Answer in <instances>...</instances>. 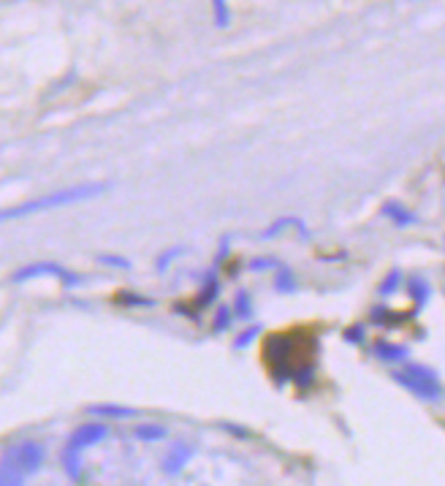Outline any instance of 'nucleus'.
<instances>
[{
    "label": "nucleus",
    "mask_w": 445,
    "mask_h": 486,
    "mask_svg": "<svg viewBox=\"0 0 445 486\" xmlns=\"http://www.w3.org/2000/svg\"><path fill=\"white\" fill-rule=\"evenodd\" d=\"M106 188H109V185H103V183L74 185V188L58 190V193H52V196H44V199H36V202H25V204H20V206L6 209V212H3V221H14V218L33 215V212H44V209H58V206H65V204L90 202V199L106 193Z\"/></svg>",
    "instance_id": "obj_1"
},
{
    "label": "nucleus",
    "mask_w": 445,
    "mask_h": 486,
    "mask_svg": "<svg viewBox=\"0 0 445 486\" xmlns=\"http://www.w3.org/2000/svg\"><path fill=\"white\" fill-rule=\"evenodd\" d=\"M109 435V426L101 421H90V424H81L79 429H74V435L68 438V443L62 448V470L68 473L71 481H79L81 478V451L95 443H101L103 438Z\"/></svg>",
    "instance_id": "obj_2"
},
{
    "label": "nucleus",
    "mask_w": 445,
    "mask_h": 486,
    "mask_svg": "<svg viewBox=\"0 0 445 486\" xmlns=\"http://www.w3.org/2000/svg\"><path fill=\"white\" fill-rule=\"evenodd\" d=\"M394 381L407 388L413 397L426 400V402H437L443 397V386L434 369L424 364H407L405 369H394Z\"/></svg>",
    "instance_id": "obj_3"
},
{
    "label": "nucleus",
    "mask_w": 445,
    "mask_h": 486,
    "mask_svg": "<svg viewBox=\"0 0 445 486\" xmlns=\"http://www.w3.org/2000/svg\"><path fill=\"white\" fill-rule=\"evenodd\" d=\"M36 277H60L65 283H81L84 277L81 275H74V272H65L60 263H52V261H41V263H27V266H22L17 269L14 275H11V280L14 283H22V280H36Z\"/></svg>",
    "instance_id": "obj_4"
},
{
    "label": "nucleus",
    "mask_w": 445,
    "mask_h": 486,
    "mask_svg": "<svg viewBox=\"0 0 445 486\" xmlns=\"http://www.w3.org/2000/svg\"><path fill=\"white\" fill-rule=\"evenodd\" d=\"M6 459L14 462L25 475H30V473H36L41 467V462H44V448H41V443H36V440H22V443H17L14 448L6 451Z\"/></svg>",
    "instance_id": "obj_5"
},
{
    "label": "nucleus",
    "mask_w": 445,
    "mask_h": 486,
    "mask_svg": "<svg viewBox=\"0 0 445 486\" xmlns=\"http://www.w3.org/2000/svg\"><path fill=\"white\" fill-rule=\"evenodd\" d=\"M372 356L385 362V364H402V362H407V348L405 345L378 340V343L372 345Z\"/></svg>",
    "instance_id": "obj_6"
},
{
    "label": "nucleus",
    "mask_w": 445,
    "mask_h": 486,
    "mask_svg": "<svg viewBox=\"0 0 445 486\" xmlns=\"http://www.w3.org/2000/svg\"><path fill=\"white\" fill-rule=\"evenodd\" d=\"M190 457H193V446H187V443H182V440H180L177 446H171L168 457H166V462H163V470H166L168 475H177Z\"/></svg>",
    "instance_id": "obj_7"
},
{
    "label": "nucleus",
    "mask_w": 445,
    "mask_h": 486,
    "mask_svg": "<svg viewBox=\"0 0 445 486\" xmlns=\"http://www.w3.org/2000/svg\"><path fill=\"white\" fill-rule=\"evenodd\" d=\"M87 413L103 416V419H133V416H139L136 407H122V405H90Z\"/></svg>",
    "instance_id": "obj_8"
},
{
    "label": "nucleus",
    "mask_w": 445,
    "mask_h": 486,
    "mask_svg": "<svg viewBox=\"0 0 445 486\" xmlns=\"http://www.w3.org/2000/svg\"><path fill=\"white\" fill-rule=\"evenodd\" d=\"M383 215H385V218H391L397 225H413V223H416V215H413L407 206H402L399 202H385L383 204Z\"/></svg>",
    "instance_id": "obj_9"
},
{
    "label": "nucleus",
    "mask_w": 445,
    "mask_h": 486,
    "mask_svg": "<svg viewBox=\"0 0 445 486\" xmlns=\"http://www.w3.org/2000/svg\"><path fill=\"white\" fill-rule=\"evenodd\" d=\"M25 473L14 462H8L3 457V467H0V486H25Z\"/></svg>",
    "instance_id": "obj_10"
},
{
    "label": "nucleus",
    "mask_w": 445,
    "mask_h": 486,
    "mask_svg": "<svg viewBox=\"0 0 445 486\" xmlns=\"http://www.w3.org/2000/svg\"><path fill=\"white\" fill-rule=\"evenodd\" d=\"M136 440H144V443H152V440H163L166 438V426H158V424H142L136 426Z\"/></svg>",
    "instance_id": "obj_11"
},
{
    "label": "nucleus",
    "mask_w": 445,
    "mask_h": 486,
    "mask_svg": "<svg viewBox=\"0 0 445 486\" xmlns=\"http://www.w3.org/2000/svg\"><path fill=\"white\" fill-rule=\"evenodd\" d=\"M410 294H413V299H416V307H424L426 299H429V283H426L421 275L410 277Z\"/></svg>",
    "instance_id": "obj_12"
},
{
    "label": "nucleus",
    "mask_w": 445,
    "mask_h": 486,
    "mask_svg": "<svg viewBox=\"0 0 445 486\" xmlns=\"http://www.w3.org/2000/svg\"><path fill=\"white\" fill-rule=\"evenodd\" d=\"M274 288L285 294V291H296V280H293V272L288 266H280L277 269V277H274Z\"/></svg>",
    "instance_id": "obj_13"
},
{
    "label": "nucleus",
    "mask_w": 445,
    "mask_h": 486,
    "mask_svg": "<svg viewBox=\"0 0 445 486\" xmlns=\"http://www.w3.org/2000/svg\"><path fill=\"white\" fill-rule=\"evenodd\" d=\"M399 283H402V272H399V269H391V272L385 275V280L380 283V288H378V291H380V296L391 294V291H397V288H399Z\"/></svg>",
    "instance_id": "obj_14"
},
{
    "label": "nucleus",
    "mask_w": 445,
    "mask_h": 486,
    "mask_svg": "<svg viewBox=\"0 0 445 486\" xmlns=\"http://www.w3.org/2000/svg\"><path fill=\"white\" fill-rule=\"evenodd\" d=\"M237 315H239V318H250V315H253V302H250V294H247V291H239V294H237Z\"/></svg>",
    "instance_id": "obj_15"
},
{
    "label": "nucleus",
    "mask_w": 445,
    "mask_h": 486,
    "mask_svg": "<svg viewBox=\"0 0 445 486\" xmlns=\"http://www.w3.org/2000/svg\"><path fill=\"white\" fill-rule=\"evenodd\" d=\"M212 6H215V25L218 27H228V6H225V0H212Z\"/></svg>",
    "instance_id": "obj_16"
},
{
    "label": "nucleus",
    "mask_w": 445,
    "mask_h": 486,
    "mask_svg": "<svg viewBox=\"0 0 445 486\" xmlns=\"http://www.w3.org/2000/svg\"><path fill=\"white\" fill-rule=\"evenodd\" d=\"M258 331H261L258 326H253V329H247L244 334H239V337L234 340V348H247V345H250V343H253V340H255V337H258Z\"/></svg>",
    "instance_id": "obj_17"
},
{
    "label": "nucleus",
    "mask_w": 445,
    "mask_h": 486,
    "mask_svg": "<svg viewBox=\"0 0 445 486\" xmlns=\"http://www.w3.org/2000/svg\"><path fill=\"white\" fill-rule=\"evenodd\" d=\"M345 340H347V343H353V345L364 343V329H361V326L347 329V331H345Z\"/></svg>",
    "instance_id": "obj_18"
},
{
    "label": "nucleus",
    "mask_w": 445,
    "mask_h": 486,
    "mask_svg": "<svg viewBox=\"0 0 445 486\" xmlns=\"http://www.w3.org/2000/svg\"><path fill=\"white\" fill-rule=\"evenodd\" d=\"M231 324V313H228V307H220V313H218V318H215V329L220 331V329H228Z\"/></svg>",
    "instance_id": "obj_19"
},
{
    "label": "nucleus",
    "mask_w": 445,
    "mask_h": 486,
    "mask_svg": "<svg viewBox=\"0 0 445 486\" xmlns=\"http://www.w3.org/2000/svg\"><path fill=\"white\" fill-rule=\"evenodd\" d=\"M180 253H182V250H177V247H171V250H168V253H166V256H163L161 261H158V269H166V266H168V261H171V258H177V256H180Z\"/></svg>",
    "instance_id": "obj_20"
},
{
    "label": "nucleus",
    "mask_w": 445,
    "mask_h": 486,
    "mask_svg": "<svg viewBox=\"0 0 445 486\" xmlns=\"http://www.w3.org/2000/svg\"><path fill=\"white\" fill-rule=\"evenodd\" d=\"M101 261H106V263H120L122 269H128V261H125V258H112V256H101Z\"/></svg>",
    "instance_id": "obj_21"
}]
</instances>
